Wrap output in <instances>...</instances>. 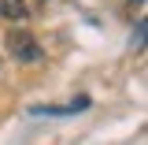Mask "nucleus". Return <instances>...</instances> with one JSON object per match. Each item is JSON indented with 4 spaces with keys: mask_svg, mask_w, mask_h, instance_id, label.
Here are the masks:
<instances>
[{
    "mask_svg": "<svg viewBox=\"0 0 148 145\" xmlns=\"http://www.w3.org/2000/svg\"><path fill=\"white\" fill-rule=\"evenodd\" d=\"M0 19L22 22V19H26V0H0Z\"/></svg>",
    "mask_w": 148,
    "mask_h": 145,
    "instance_id": "obj_2",
    "label": "nucleus"
},
{
    "mask_svg": "<svg viewBox=\"0 0 148 145\" xmlns=\"http://www.w3.org/2000/svg\"><path fill=\"white\" fill-rule=\"evenodd\" d=\"M8 52L15 56V63H41L45 60V49L37 45V37L30 30H11L8 34Z\"/></svg>",
    "mask_w": 148,
    "mask_h": 145,
    "instance_id": "obj_1",
    "label": "nucleus"
}]
</instances>
